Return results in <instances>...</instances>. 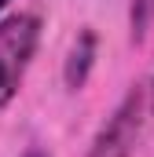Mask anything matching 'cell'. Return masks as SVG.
Instances as JSON below:
<instances>
[{
  "instance_id": "obj_1",
  "label": "cell",
  "mask_w": 154,
  "mask_h": 157,
  "mask_svg": "<svg viewBox=\"0 0 154 157\" xmlns=\"http://www.w3.org/2000/svg\"><path fill=\"white\" fill-rule=\"evenodd\" d=\"M40 44V15L11 11L0 18V110H7L26 80Z\"/></svg>"
},
{
  "instance_id": "obj_2",
  "label": "cell",
  "mask_w": 154,
  "mask_h": 157,
  "mask_svg": "<svg viewBox=\"0 0 154 157\" xmlns=\"http://www.w3.org/2000/svg\"><path fill=\"white\" fill-rule=\"evenodd\" d=\"M147 84H132L88 143V157H132L147 132Z\"/></svg>"
},
{
  "instance_id": "obj_3",
  "label": "cell",
  "mask_w": 154,
  "mask_h": 157,
  "mask_svg": "<svg viewBox=\"0 0 154 157\" xmlns=\"http://www.w3.org/2000/svg\"><path fill=\"white\" fill-rule=\"evenodd\" d=\"M95 51H99V37L95 29H81L66 51V62H63V80H66V91H81L88 77H92V66H95Z\"/></svg>"
},
{
  "instance_id": "obj_4",
  "label": "cell",
  "mask_w": 154,
  "mask_h": 157,
  "mask_svg": "<svg viewBox=\"0 0 154 157\" xmlns=\"http://www.w3.org/2000/svg\"><path fill=\"white\" fill-rule=\"evenodd\" d=\"M154 26V0H132L128 4V29H132V40H140L151 33Z\"/></svg>"
},
{
  "instance_id": "obj_5",
  "label": "cell",
  "mask_w": 154,
  "mask_h": 157,
  "mask_svg": "<svg viewBox=\"0 0 154 157\" xmlns=\"http://www.w3.org/2000/svg\"><path fill=\"white\" fill-rule=\"evenodd\" d=\"M18 157H48V154H44L40 146H26V150H22V154H18Z\"/></svg>"
},
{
  "instance_id": "obj_6",
  "label": "cell",
  "mask_w": 154,
  "mask_h": 157,
  "mask_svg": "<svg viewBox=\"0 0 154 157\" xmlns=\"http://www.w3.org/2000/svg\"><path fill=\"white\" fill-rule=\"evenodd\" d=\"M147 106H151V117H154V80L147 84Z\"/></svg>"
},
{
  "instance_id": "obj_7",
  "label": "cell",
  "mask_w": 154,
  "mask_h": 157,
  "mask_svg": "<svg viewBox=\"0 0 154 157\" xmlns=\"http://www.w3.org/2000/svg\"><path fill=\"white\" fill-rule=\"evenodd\" d=\"M7 4H11V0H0V15H4V7H7Z\"/></svg>"
}]
</instances>
